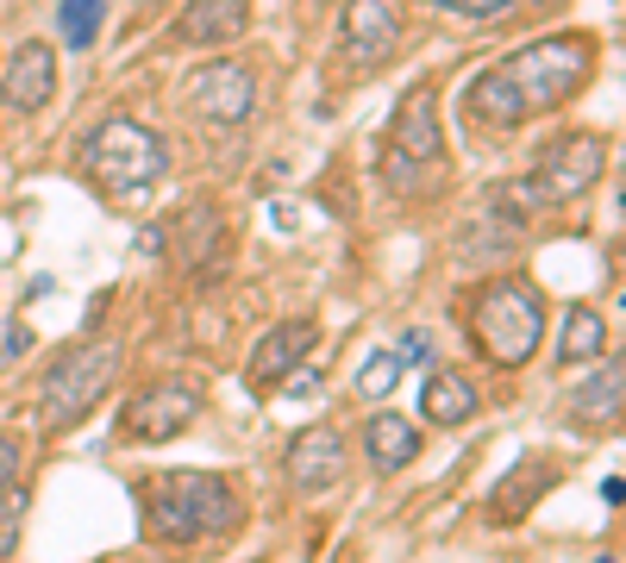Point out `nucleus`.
I'll return each mask as SVG.
<instances>
[{
    "label": "nucleus",
    "mask_w": 626,
    "mask_h": 563,
    "mask_svg": "<svg viewBox=\"0 0 626 563\" xmlns=\"http://www.w3.org/2000/svg\"><path fill=\"white\" fill-rule=\"evenodd\" d=\"M589 69H595V44L583 32H551V39H532L520 51H508L501 63L476 69V82L464 88V119L483 138H508L520 132L527 119L558 113L589 88Z\"/></svg>",
    "instance_id": "obj_1"
},
{
    "label": "nucleus",
    "mask_w": 626,
    "mask_h": 563,
    "mask_svg": "<svg viewBox=\"0 0 626 563\" xmlns=\"http://www.w3.org/2000/svg\"><path fill=\"white\" fill-rule=\"evenodd\" d=\"M138 507H144V539L156 544H214L233 539L245 520V501L219 469H163L144 483Z\"/></svg>",
    "instance_id": "obj_2"
},
{
    "label": "nucleus",
    "mask_w": 626,
    "mask_h": 563,
    "mask_svg": "<svg viewBox=\"0 0 626 563\" xmlns=\"http://www.w3.org/2000/svg\"><path fill=\"white\" fill-rule=\"evenodd\" d=\"M470 332L495 369H527L546 345V301L527 275H489L470 301Z\"/></svg>",
    "instance_id": "obj_3"
},
{
    "label": "nucleus",
    "mask_w": 626,
    "mask_h": 563,
    "mask_svg": "<svg viewBox=\"0 0 626 563\" xmlns=\"http://www.w3.org/2000/svg\"><path fill=\"white\" fill-rule=\"evenodd\" d=\"M82 170H88V182H95L100 195L114 201H132L144 195V188H156L163 182V170H170V144L151 132V126H138V119H100L95 132H88V144H82Z\"/></svg>",
    "instance_id": "obj_4"
},
{
    "label": "nucleus",
    "mask_w": 626,
    "mask_h": 563,
    "mask_svg": "<svg viewBox=\"0 0 626 563\" xmlns=\"http://www.w3.org/2000/svg\"><path fill=\"white\" fill-rule=\"evenodd\" d=\"M114 376H119V345H107V338H82V345H69L57 364H51V376H44V394H39L44 426L51 432L82 426V420L107 401Z\"/></svg>",
    "instance_id": "obj_5"
},
{
    "label": "nucleus",
    "mask_w": 626,
    "mask_h": 563,
    "mask_svg": "<svg viewBox=\"0 0 626 563\" xmlns=\"http://www.w3.org/2000/svg\"><path fill=\"white\" fill-rule=\"evenodd\" d=\"M445 163V126H439V82H413L389 126V182L408 188L413 170Z\"/></svg>",
    "instance_id": "obj_6"
},
{
    "label": "nucleus",
    "mask_w": 626,
    "mask_h": 563,
    "mask_svg": "<svg viewBox=\"0 0 626 563\" xmlns=\"http://www.w3.org/2000/svg\"><path fill=\"white\" fill-rule=\"evenodd\" d=\"M401 39H408V20H401L395 0H345V13H338V57H345L352 76L389 69Z\"/></svg>",
    "instance_id": "obj_7"
},
{
    "label": "nucleus",
    "mask_w": 626,
    "mask_h": 563,
    "mask_svg": "<svg viewBox=\"0 0 626 563\" xmlns=\"http://www.w3.org/2000/svg\"><path fill=\"white\" fill-rule=\"evenodd\" d=\"M602 170H607V138L602 132H564V138L546 144L532 182H539V195H546L551 207H564V201L589 195V188L602 182Z\"/></svg>",
    "instance_id": "obj_8"
},
{
    "label": "nucleus",
    "mask_w": 626,
    "mask_h": 563,
    "mask_svg": "<svg viewBox=\"0 0 626 563\" xmlns=\"http://www.w3.org/2000/svg\"><path fill=\"white\" fill-rule=\"evenodd\" d=\"M195 420H201V389H188V382H156V389L126 401L119 432H126L132 445H170V439H182Z\"/></svg>",
    "instance_id": "obj_9"
},
{
    "label": "nucleus",
    "mask_w": 626,
    "mask_h": 563,
    "mask_svg": "<svg viewBox=\"0 0 626 563\" xmlns=\"http://www.w3.org/2000/svg\"><path fill=\"white\" fill-rule=\"evenodd\" d=\"M188 100H195V113L207 119V126H245V119H251V107H257L251 63H238V57L207 63V69L188 82Z\"/></svg>",
    "instance_id": "obj_10"
},
{
    "label": "nucleus",
    "mask_w": 626,
    "mask_h": 563,
    "mask_svg": "<svg viewBox=\"0 0 626 563\" xmlns=\"http://www.w3.org/2000/svg\"><path fill=\"white\" fill-rule=\"evenodd\" d=\"M282 469H289L294 495H326V488H338V483H345V469H352V464H345V439H338L333 426H307L289 445Z\"/></svg>",
    "instance_id": "obj_11"
},
{
    "label": "nucleus",
    "mask_w": 626,
    "mask_h": 563,
    "mask_svg": "<svg viewBox=\"0 0 626 563\" xmlns=\"http://www.w3.org/2000/svg\"><path fill=\"white\" fill-rule=\"evenodd\" d=\"M51 95H57V57H51L44 39H25L0 63V100L13 113H39V107H51Z\"/></svg>",
    "instance_id": "obj_12"
},
{
    "label": "nucleus",
    "mask_w": 626,
    "mask_h": 563,
    "mask_svg": "<svg viewBox=\"0 0 626 563\" xmlns=\"http://www.w3.org/2000/svg\"><path fill=\"white\" fill-rule=\"evenodd\" d=\"M313 345H320V326H313V320H282V326H270L251 345V369H245V382H251V389H276L282 376H294V369L307 364Z\"/></svg>",
    "instance_id": "obj_13"
},
{
    "label": "nucleus",
    "mask_w": 626,
    "mask_h": 563,
    "mask_svg": "<svg viewBox=\"0 0 626 563\" xmlns=\"http://www.w3.org/2000/svg\"><path fill=\"white\" fill-rule=\"evenodd\" d=\"M245 25H251V0H188V7H182L176 39L214 51V44H233Z\"/></svg>",
    "instance_id": "obj_14"
},
{
    "label": "nucleus",
    "mask_w": 626,
    "mask_h": 563,
    "mask_svg": "<svg viewBox=\"0 0 626 563\" xmlns=\"http://www.w3.org/2000/svg\"><path fill=\"white\" fill-rule=\"evenodd\" d=\"M620 394H626L620 364H602V376H589L583 389L570 394V426L576 432H614L620 426Z\"/></svg>",
    "instance_id": "obj_15"
},
{
    "label": "nucleus",
    "mask_w": 626,
    "mask_h": 563,
    "mask_svg": "<svg viewBox=\"0 0 626 563\" xmlns=\"http://www.w3.org/2000/svg\"><path fill=\"white\" fill-rule=\"evenodd\" d=\"M364 451H370V464L382 469V476H395V469H408L413 457H420V426L382 408V413L364 420Z\"/></svg>",
    "instance_id": "obj_16"
},
{
    "label": "nucleus",
    "mask_w": 626,
    "mask_h": 563,
    "mask_svg": "<svg viewBox=\"0 0 626 563\" xmlns=\"http://www.w3.org/2000/svg\"><path fill=\"white\" fill-rule=\"evenodd\" d=\"M551 483H558V464H551V457H527V464L514 469L508 483L495 488L489 520H495V526H520V520L532 513V501H539V495H546Z\"/></svg>",
    "instance_id": "obj_17"
},
{
    "label": "nucleus",
    "mask_w": 626,
    "mask_h": 563,
    "mask_svg": "<svg viewBox=\"0 0 626 563\" xmlns=\"http://www.w3.org/2000/svg\"><path fill=\"white\" fill-rule=\"evenodd\" d=\"M176 238H182V270H207V263H219V251H226V232H219V207H182L176 214Z\"/></svg>",
    "instance_id": "obj_18"
},
{
    "label": "nucleus",
    "mask_w": 626,
    "mask_h": 563,
    "mask_svg": "<svg viewBox=\"0 0 626 563\" xmlns=\"http://www.w3.org/2000/svg\"><path fill=\"white\" fill-rule=\"evenodd\" d=\"M607 350V320L602 307H570L564 313V332H558V369H576V364H602Z\"/></svg>",
    "instance_id": "obj_19"
},
{
    "label": "nucleus",
    "mask_w": 626,
    "mask_h": 563,
    "mask_svg": "<svg viewBox=\"0 0 626 563\" xmlns=\"http://www.w3.org/2000/svg\"><path fill=\"white\" fill-rule=\"evenodd\" d=\"M420 420H432V426H464V420H476V389H470L457 369L427 376V389H420Z\"/></svg>",
    "instance_id": "obj_20"
},
{
    "label": "nucleus",
    "mask_w": 626,
    "mask_h": 563,
    "mask_svg": "<svg viewBox=\"0 0 626 563\" xmlns=\"http://www.w3.org/2000/svg\"><path fill=\"white\" fill-rule=\"evenodd\" d=\"M489 207L508 219V226H532V219L551 207V201L539 195V182H532V170H527V175H514V182H501V188L489 195Z\"/></svg>",
    "instance_id": "obj_21"
},
{
    "label": "nucleus",
    "mask_w": 626,
    "mask_h": 563,
    "mask_svg": "<svg viewBox=\"0 0 626 563\" xmlns=\"http://www.w3.org/2000/svg\"><path fill=\"white\" fill-rule=\"evenodd\" d=\"M100 13H107V0H63V7H57L63 44H69V51H88L95 32H100Z\"/></svg>",
    "instance_id": "obj_22"
},
{
    "label": "nucleus",
    "mask_w": 626,
    "mask_h": 563,
    "mask_svg": "<svg viewBox=\"0 0 626 563\" xmlns=\"http://www.w3.org/2000/svg\"><path fill=\"white\" fill-rule=\"evenodd\" d=\"M20 520H25V483H13L0 495V557H13V544H20Z\"/></svg>",
    "instance_id": "obj_23"
},
{
    "label": "nucleus",
    "mask_w": 626,
    "mask_h": 563,
    "mask_svg": "<svg viewBox=\"0 0 626 563\" xmlns=\"http://www.w3.org/2000/svg\"><path fill=\"white\" fill-rule=\"evenodd\" d=\"M395 382H401V364H395V350H376L370 364H364V376H357V389H364V394H389Z\"/></svg>",
    "instance_id": "obj_24"
},
{
    "label": "nucleus",
    "mask_w": 626,
    "mask_h": 563,
    "mask_svg": "<svg viewBox=\"0 0 626 563\" xmlns=\"http://www.w3.org/2000/svg\"><path fill=\"white\" fill-rule=\"evenodd\" d=\"M432 7H445V13H457V20H501V13L520 7V0H432Z\"/></svg>",
    "instance_id": "obj_25"
},
{
    "label": "nucleus",
    "mask_w": 626,
    "mask_h": 563,
    "mask_svg": "<svg viewBox=\"0 0 626 563\" xmlns=\"http://www.w3.org/2000/svg\"><path fill=\"white\" fill-rule=\"evenodd\" d=\"M20 464H25V451H20V439L13 432H0V495L20 483Z\"/></svg>",
    "instance_id": "obj_26"
},
{
    "label": "nucleus",
    "mask_w": 626,
    "mask_h": 563,
    "mask_svg": "<svg viewBox=\"0 0 626 563\" xmlns=\"http://www.w3.org/2000/svg\"><path fill=\"white\" fill-rule=\"evenodd\" d=\"M25 350H32V332H25V326L0 332V357H25Z\"/></svg>",
    "instance_id": "obj_27"
},
{
    "label": "nucleus",
    "mask_w": 626,
    "mask_h": 563,
    "mask_svg": "<svg viewBox=\"0 0 626 563\" xmlns=\"http://www.w3.org/2000/svg\"><path fill=\"white\" fill-rule=\"evenodd\" d=\"M420 357H427V332H408V338H401V350H395V364L408 369V364H420Z\"/></svg>",
    "instance_id": "obj_28"
},
{
    "label": "nucleus",
    "mask_w": 626,
    "mask_h": 563,
    "mask_svg": "<svg viewBox=\"0 0 626 563\" xmlns=\"http://www.w3.org/2000/svg\"><path fill=\"white\" fill-rule=\"evenodd\" d=\"M595 563H620V557H595Z\"/></svg>",
    "instance_id": "obj_29"
},
{
    "label": "nucleus",
    "mask_w": 626,
    "mask_h": 563,
    "mask_svg": "<svg viewBox=\"0 0 626 563\" xmlns=\"http://www.w3.org/2000/svg\"><path fill=\"white\" fill-rule=\"evenodd\" d=\"M546 7H551V0H546Z\"/></svg>",
    "instance_id": "obj_30"
}]
</instances>
